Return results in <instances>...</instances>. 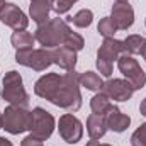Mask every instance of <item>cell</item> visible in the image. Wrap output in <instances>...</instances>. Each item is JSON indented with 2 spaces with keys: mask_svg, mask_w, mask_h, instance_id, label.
I'll return each mask as SVG.
<instances>
[{
  "mask_svg": "<svg viewBox=\"0 0 146 146\" xmlns=\"http://www.w3.org/2000/svg\"><path fill=\"white\" fill-rule=\"evenodd\" d=\"M115 2H129V0H115Z\"/></svg>",
  "mask_w": 146,
  "mask_h": 146,
  "instance_id": "obj_36",
  "label": "cell"
},
{
  "mask_svg": "<svg viewBox=\"0 0 146 146\" xmlns=\"http://www.w3.org/2000/svg\"><path fill=\"white\" fill-rule=\"evenodd\" d=\"M73 7V3L66 2V0H53V10L58 15H63L66 12H70V9Z\"/></svg>",
  "mask_w": 146,
  "mask_h": 146,
  "instance_id": "obj_27",
  "label": "cell"
},
{
  "mask_svg": "<svg viewBox=\"0 0 146 146\" xmlns=\"http://www.w3.org/2000/svg\"><path fill=\"white\" fill-rule=\"evenodd\" d=\"M106 124L107 129L114 133H124L129 126H131V117L127 114H124L117 106H110V109L106 112Z\"/></svg>",
  "mask_w": 146,
  "mask_h": 146,
  "instance_id": "obj_13",
  "label": "cell"
},
{
  "mask_svg": "<svg viewBox=\"0 0 146 146\" xmlns=\"http://www.w3.org/2000/svg\"><path fill=\"white\" fill-rule=\"evenodd\" d=\"M131 146H146V122L131 134Z\"/></svg>",
  "mask_w": 146,
  "mask_h": 146,
  "instance_id": "obj_25",
  "label": "cell"
},
{
  "mask_svg": "<svg viewBox=\"0 0 146 146\" xmlns=\"http://www.w3.org/2000/svg\"><path fill=\"white\" fill-rule=\"evenodd\" d=\"M0 129H3V114L0 112Z\"/></svg>",
  "mask_w": 146,
  "mask_h": 146,
  "instance_id": "obj_33",
  "label": "cell"
},
{
  "mask_svg": "<svg viewBox=\"0 0 146 146\" xmlns=\"http://www.w3.org/2000/svg\"><path fill=\"white\" fill-rule=\"evenodd\" d=\"M63 46L65 48H68V49H73V51H82L83 48H85V39L80 36L78 33H70L68 36L65 37V41H63Z\"/></svg>",
  "mask_w": 146,
  "mask_h": 146,
  "instance_id": "obj_23",
  "label": "cell"
},
{
  "mask_svg": "<svg viewBox=\"0 0 146 146\" xmlns=\"http://www.w3.org/2000/svg\"><path fill=\"white\" fill-rule=\"evenodd\" d=\"M2 85L3 87H2L0 97L5 102H9V106H17V107H26L27 109L31 99H29V94L24 88L21 73L15 72V70L7 72L3 80H2Z\"/></svg>",
  "mask_w": 146,
  "mask_h": 146,
  "instance_id": "obj_3",
  "label": "cell"
},
{
  "mask_svg": "<svg viewBox=\"0 0 146 146\" xmlns=\"http://www.w3.org/2000/svg\"><path fill=\"white\" fill-rule=\"evenodd\" d=\"M5 3H7V2H5V0H0V12H2V10H3V7H5Z\"/></svg>",
  "mask_w": 146,
  "mask_h": 146,
  "instance_id": "obj_34",
  "label": "cell"
},
{
  "mask_svg": "<svg viewBox=\"0 0 146 146\" xmlns=\"http://www.w3.org/2000/svg\"><path fill=\"white\" fill-rule=\"evenodd\" d=\"M117 68L124 75V78L133 85L134 90H141L146 85V73L139 66L138 60H134V56L126 54V53L121 54L117 58Z\"/></svg>",
  "mask_w": 146,
  "mask_h": 146,
  "instance_id": "obj_6",
  "label": "cell"
},
{
  "mask_svg": "<svg viewBox=\"0 0 146 146\" xmlns=\"http://www.w3.org/2000/svg\"><path fill=\"white\" fill-rule=\"evenodd\" d=\"M0 146H14L7 138H3V136H0Z\"/></svg>",
  "mask_w": 146,
  "mask_h": 146,
  "instance_id": "obj_31",
  "label": "cell"
},
{
  "mask_svg": "<svg viewBox=\"0 0 146 146\" xmlns=\"http://www.w3.org/2000/svg\"><path fill=\"white\" fill-rule=\"evenodd\" d=\"M66 21L72 22L73 26L78 27V29H85V27H88V26L94 22V12H92L90 9H82V10H78L75 15L66 17Z\"/></svg>",
  "mask_w": 146,
  "mask_h": 146,
  "instance_id": "obj_21",
  "label": "cell"
},
{
  "mask_svg": "<svg viewBox=\"0 0 146 146\" xmlns=\"http://www.w3.org/2000/svg\"><path fill=\"white\" fill-rule=\"evenodd\" d=\"M15 61L22 66L33 68L34 72H46L53 61V49L48 48H29V49H17Z\"/></svg>",
  "mask_w": 146,
  "mask_h": 146,
  "instance_id": "obj_5",
  "label": "cell"
},
{
  "mask_svg": "<svg viewBox=\"0 0 146 146\" xmlns=\"http://www.w3.org/2000/svg\"><path fill=\"white\" fill-rule=\"evenodd\" d=\"M58 133L65 143L76 145L83 138V124L76 115H73V112L63 114L58 121Z\"/></svg>",
  "mask_w": 146,
  "mask_h": 146,
  "instance_id": "obj_8",
  "label": "cell"
},
{
  "mask_svg": "<svg viewBox=\"0 0 146 146\" xmlns=\"http://www.w3.org/2000/svg\"><path fill=\"white\" fill-rule=\"evenodd\" d=\"M102 92L114 102H127L136 90L126 78H109L107 82H104Z\"/></svg>",
  "mask_w": 146,
  "mask_h": 146,
  "instance_id": "obj_9",
  "label": "cell"
},
{
  "mask_svg": "<svg viewBox=\"0 0 146 146\" xmlns=\"http://www.w3.org/2000/svg\"><path fill=\"white\" fill-rule=\"evenodd\" d=\"M33 127H31V136H34L41 141H46L51 138L56 127V121L51 112H48L42 107H34L33 109Z\"/></svg>",
  "mask_w": 146,
  "mask_h": 146,
  "instance_id": "obj_7",
  "label": "cell"
},
{
  "mask_svg": "<svg viewBox=\"0 0 146 146\" xmlns=\"http://www.w3.org/2000/svg\"><path fill=\"white\" fill-rule=\"evenodd\" d=\"M145 26H146V19H145Z\"/></svg>",
  "mask_w": 146,
  "mask_h": 146,
  "instance_id": "obj_37",
  "label": "cell"
},
{
  "mask_svg": "<svg viewBox=\"0 0 146 146\" xmlns=\"http://www.w3.org/2000/svg\"><path fill=\"white\" fill-rule=\"evenodd\" d=\"M31 2H34V0H31Z\"/></svg>",
  "mask_w": 146,
  "mask_h": 146,
  "instance_id": "obj_38",
  "label": "cell"
},
{
  "mask_svg": "<svg viewBox=\"0 0 146 146\" xmlns=\"http://www.w3.org/2000/svg\"><path fill=\"white\" fill-rule=\"evenodd\" d=\"M72 33L70 26L66 21L56 17V19H49L44 24H39L34 31V39L48 49H54L58 46H63L65 37Z\"/></svg>",
  "mask_w": 146,
  "mask_h": 146,
  "instance_id": "obj_2",
  "label": "cell"
},
{
  "mask_svg": "<svg viewBox=\"0 0 146 146\" xmlns=\"http://www.w3.org/2000/svg\"><path fill=\"white\" fill-rule=\"evenodd\" d=\"M76 51L68 49L65 46H58L53 49V61L65 72H73L76 66Z\"/></svg>",
  "mask_w": 146,
  "mask_h": 146,
  "instance_id": "obj_15",
  "label": "cell"
},
{
  "mask_svg": "<svg viewBox=\"0 0 146 146\" xmlns=\"http://www.w3.org/2000/svg\"><path fill=\"white\" fill-rule=\"evenodd\" d=\"M10 42H12V46L17 51V49H29V48H33L36 39H34V34H31L26 29V31H14L12 36H10Z\"/></svg>",
  "mask_w": 146,
  "mask_h": 146,
  "instance_id": "obj_19",
  "label": "cell"
},
{
  "mask_svg": "<svg viewBox=\"0 0 146 146\" xmlns=\"http://www.w3.org/2000/svg\"><path fill=\"white\" fill-rule=\"evenodd\" d=\"M112 102L110 99L100 90L97 92L92 99H90V109H92V114H99V115H106V112L110 109Z\"/></svg>",
  "mask_w": 146,
  "mask_h": 146,
  "instance_id": "obj_20",
  "label": "cell"
},
{
  "mask_svg": "<svg viewBox=\"0 0 146 146\" xmlns=\"http://www.w3.org/2000/svg\"><path fill=\"white\" fill-rule=\"evenodd\" d=\"M110 19L117 31H127L134 24V9L129 5V2H115L110 10Z\"/></svg>",
  "mask_w": 146,
  "mask_h": 146,
  "instance_id": "obj_11",
  "label": "cell"
},
{
  "mask_svg": "<svg viewBox=\"0 0 146 146\" xmlns=\"http://www.w3.org/2000/svg\"><path fill=\"white\" fill-rule=\"evenodd\" d=\"M121 54H124L122 41L114 39V37H104L102 44H100L99 49H97V58L107 60V61H110V63L117 61V58H119Z\"/></svg>",
  "mask_w": 146,
  "mask_h": 146,
  "instance_id": "obj_14",
  "label": "cell"
},
{
  "mask_svg": "<svg viewBox=\"0 0 146 146\" xmlns=\"http://www.w3.org/2000/svg\"><path fill=\"white\" fill-rule=\"evenodd\" d=\"M143 42H145V37L139 36V34H131L122 41V46H124V53L126 54H139L141 53V48H143Z\"/></svg>",
  "mask_w": 146,
  "mask_h": 146,
  "instance_id": "obj_22",
  "label": "cell"
},
{
  "mask_svg": "<svg viewBox=\"0 0 146 146\" xmlns=\"http://www.w3.org/2000/svg\"><path fill=\"white\" fill-rule=\"evenodd\" d=\"M3 114V129L9 134H22L26 131H31L33 127V110H27L26 107L9 106L5 107Z\"/></svg>",
  "mask_w": 146,
  "mask_h": 146,
  "instance_id": "obj_4",
  "label": "cell"
},
{
  "mask_svg": "<svg viewBox=\"0 0 146 146\" xmlns=\"http://www.w3.org/2000/svg\"><path fill=\"white\" fill-rule=\"evenodd\" d=\"M61 83V75L60 73H46L42 76H39L34 83V94L39 99H44L48 102H51L54 92L58 90Z\"/></svg>",
  "mask_w": 146,
  "mask_h": 146,
  "instance_id": "obj_12",
  "label": "cell"
},
{
  "mask_svg": "<svg viewBox=\"0 0 146 146\" xmlns=\"http://www.w3.org/2000/svg\"><path fill=\"white\" fill-rule=\"evenodd\" d=\"M66 2H70V3H75V2H78V0H66Z\"/></svg>",
  "mask_w": 146,
  "mask_h": 146,
  "instance_id": "obj_35",
  "label": "cell"
},
{
  "mask_svg": "<svg viewBox=\"0 0 146 146\" xmlns=\"http://www.w3.org/2000/svg\"><path fill=\"white\" fill-rule=\"evenodd\" d=\"M0 22L14 31H26L29 26V17L21 10L19 5L7 2L3 10L0 12Z\"/></svg>",
  "mask_w": 146,
  "mask_h": 146,
  "instance_id": "obj_10",
  "label": "cell"
},
{
  "mask_svg": "<svg viewBox=\"0 0 146 146\" xmlns=\"http://www.w3.org/2000/svg\"><path fill=\"white\" fill-rule=\"evenodd\" d=\"M51 10H53V0H34L29 5V17L39 26L49 21Z\"/></svg>",
  "mask_w": 146,
  "mask_h": 146,
  "instance_id": "obj_16",
  "label": "cell"
},
{
  "mask_svg": "<svg viewBox=\"0 0 146 146\" xmlns=\"http://www.w3.org/2000/svg\"><path fill=\"white\" fill-rule=\"evenodd\" d=\"M139 112H141L143 117H146V97L141 100V104H139Z\"/></svg>",
  "mask_w": 146,
  "mask_h": 146,
  "instance_id": "obj_30",
  "label": "cell"
},
{
  "mask_svg": "<svg viewBox=\"0 0 146 146\" xmlns=\"http://www.w3.org/2000/svg\"><path fill=\"white\" fill-rule=\"evenodd\" d=\"M139 54L143 56V60L146 61V39H145V42H143V48H141V53Z\"/></svg>",
  "mask_w": 146,
  "mask_h": 146,
  "instance_id": "obj_32",
  "label": "cell"
},
{
  "mask_svg": "<svg viewBox=\"0 0 146 146\" xmlns=\"http://www.w3.org/2000/svg\"><path fill=\"white\" fill-rule=\"evenodd\" d=\"M51 104L65 109L68 112H76L82 107V94H80V73L66 72L61 75V83L54 92Z\"/></svg>",
  "mask_w": 146,
  "mask_h": 146,
  "instance_id": "obj_1",
  "label": "cell"
},
{
  "mask_svg": "<svg viewBox=\"0 0 146 146\" xmlns=\"http://www.w3.org/2000/svg\"><path fill=\"white\" fill-rule=\"evenodd\" d=\"M21 146H44V145H42L41 139H37V138H34V136L29 134V136H26V138L22 139Z\"/></svg>",
  "mask_w": 146,
  "mask_h": 146,
  "instance_id": "obj_28",
  "label": "cell"
},
{
  "mask_svg": "<svg viewBox=\"0 0 146 146\" xmlns=\"http://www.w3.org/2000/svg\"><path fill=\"white\" fill-rule=\"evenodd\" d=\"M80 87H83L90 92H100L104 87V80L95 72H83L80 73Z\"/></svg>",
  "mask_w": 146,
  "mask_h": 146,
  "instance_id": "obj_18",
  "label": "cell"
},
{
  "mask_svg": "<svg viewBox=\"0 0 146 146\" xmlns=\"http://www.w3.org/2000/svg\"><path fill=\"white\" fill-rule=\"evenodd\" d=\"M95 65H97V70H99V73H100V76L110 78V75H112V63H110V61L102 60V58H97Z\"/></svg>",
  "mask_w": 146,
  "mask_h": 146,
  "instance_id": "obj_26",
  "label": "cell"
},
{
  "mask_svg": "<svg viewBox=\"0 0 146 146\" xmlns=\"http://www.w3.org/2000/svg\"><path fill=\"white\" fill-rule=\"evenodd\" d=\"M107 124H106V117L99 115V114H90L87 117V133L90 136V139H102L107 133Z\"/></svg>",
  "mask_w": 146,
  "mask_h": 146,
  "instance_id": "obj_17",
  "label": "cell"
},
{
  "mask_svg": "<svg viewBox=\"0 0 146 146\" xmlns=\"http://www.w3.org/2000/svg\"><path fill=\"white\" fill-rule=\"evenodd\" d=\"M97 31H99V34H100L102 37H114L115 31H117V27H115V24L112 22L110 17H102V19L99 21Z\"/></svg>",
  "mask_w": 146,
  "mask_h": 146,
  "instance_id": "obj_24",
  "label": "cell"
},
{
  "mask_svg": "<svg viewBox=\"0 0 146 146\" xmlns=\"http://www.w3.org/2000/svg\"><path fill=\"white\" fill-rule=\"evenodd\" d=\"M85 146H112V145H107V143H99L97 139H90Z\"/></svg>",
  "mask_w": 146,
  "mask_h": 146,
  "instance_id": "obj_29",
  "label": "cell"
}]
</instances>
